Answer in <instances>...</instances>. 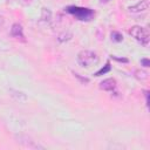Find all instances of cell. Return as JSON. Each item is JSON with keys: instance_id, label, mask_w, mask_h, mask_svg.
<instances>
[{"instance_id": "cell-12", "label": "cell", "mask_w": 150, "mask_h": 150, "mask_svg": "<svg viewBox=\"0 0 150 150\" xmlns=\"http://www.w3.org/2000/svg\"><path fill=\"white\" fill-rule=\"evenodd\" d=\"M74 75H75V77H77V79H80V80H81V81H82L83 83H84V82H86V83H87V82H89V80H88V79H86V77L83 79V77H81V76H80L79 74H76V73H75Z\"/></svg>"}, {"instance_id": "cell-8", "label": "cell", "mask_w": 150, "mask_h": 150, "mask_svg": "<svg viewBox=\"0 0 150 150\" xmlns=\"http://www.w3.org/2000/svg\"><path fill=\"white\" fill-rule=\"evenodd\" d=\"M109 70H110V63H109V62H107V64H105L103 68H101L98 71H96V73H95V76H101V75H103V74L108 73Z\"/></svg>"}, {"instance_id": "cell-13", "label": "cell", "mask_w": 150, "mask_h": 150, "mask_svg": "<svg viewBox=\"0 0 150 150\" xmlns=\"http://www.w3.org/2000/svg\"><path fill=\"white\" fill-rule=\"evenodd\" d=\"M115 60H117V61H123V62H128V60L127 59H117V57H114Z\"/></svg>"}, {"instance_id": "cell-11", "label": "cell", "mask_w": 150, "mask_h": 150, "mask_svg": "<svg viewBox=\"0 0 150 150\" xmlns=\"http://www.w3.org/2000/svg\"><path fill=\"white\" fill-rule=\"evenodd\" d=\"M141 64H142L143 67H149V66H150V61H149L148 59H142V60H141Z\"/></svg>"}, {"instance_id": "cell-10", "label": "cell", "mask_w": 150, "mask_h": 150, "mask_svg": "<svg viewBox=\"0 0 150 150\" xmlns=\"http://www.w3.org/2000/svg\"><path fill=\"white\" fill-rule=\"evenodd\" d=\"M135 74H136L135 76H136L138 80H145V79H148V74H146L145 71H143V70H136Z\"/></svg>"}, {"instance_id": "cell-4", "label": "cell", "mask_w": 150, "mask_h": 150, "mask_svg": "<svg viewBox=\"0 0 150 150\" xmlns=\"http://www.w3.org/2000/svg\"><path fill=\"white\" fill-rule=\"evenodd\" d=\"M129 12L131 13H141V12H145L149 9V0H141L139 2H137L134 6H130Z\"/></svg>"}, {"instance_id": "cell-15", "label": "cell", "mask_w": 150, "mask_h": 150, "mask_svg": "<svg viewBox=\"0 0 150 150\" xmlns=\"http://www.w3.org/2000/svg\"><path fill=\"white\" fill-rule=\"evenodd\" d=\"M105 1H109V0H101V2H105Z\"/></svg>"}, {"instance_id": "cell-6", "label": "cell", "mask_w": 150, "mask_h": 150, "mask_svg": "<svg viewBox=\"0 0 150 150\" xmlns=\"http://www.w3.org/2000/svg\"><path fill=\"white\" fill-rule=\"evenodd\" d=\"M11 34L12 36L14 38H18V39H23V32H22V27L21 25L19 23H14L11 28Z\"/></svg>"}, {"instance_id": "cell-14", "label": "cell", "mask_w": 150, "mask_h": 150, "mask_svg": "<svg viewBox=\"0 0 150 150\" xmlns=\"http://www.w3.org/2000/svg\"><path fill=\"white\" fill-rule=\"evenodd\" d=\"M4 22H5V20H4V18L0 15V26H1V25H4Z\"/></svg>"}, {"instance_id": "cell-2", "label": "cell", "mask_w": 150, "mask_h": 150, "mask_svg": "<svg viewBox=\"0 0 150 150\" xmlns=\"http://www.w3.org/2000/svg\"><path fill=\"white\" fill-rule=\"evenodd\" d=\"M66 12L73 14L80 21H90L95 16V12L90 8L77 7V6H69L66 8Z\"/></svg>"}, {"instance_id": "cell-9", "label": "cell", "mask_w": 150, "mask_h": 150, "mask_svg": "<svg viewBox=\"0 0 150 150\" xmlns=\"http://www.w3.org/2000/svg\"><path fill=\"white\" fill-rule=\"evenodd\" d=\"M111 39L114 41H116V42H120V41L123 40V35L121 33H118V32H112L111 33Z\"/></svg>"}, {"instance_id": "cell-1", "label": "cell", "mask_w": 150, "mask_h": 150, "mask_svg": "<svg viewBox=\"0 0 150 150\" xmlns=\"http://www.w3.org/2000/svg\"><path fill=\"white\" fill-rule=\"evenodd\" d=\"M77 63L84 68H90L93 66H96L100 61V57L98 55L95 53V52H91V50H81L79 54H77Z\"/></svg>"}, {"instance_id": "cell-7", "label": "cell", "mask_w": 150, "mask_h": 150, "mask_svg": "<svg viewBox=\"0 0 150 150\" xmlns=\"http://www.w3.org/2000/svg\"><path fill=\"white\" fill-rule=\"evenodd\" d=\"M9 93H11V96H12L13 98H15L16 101H19V102H23V101L27 100V95L23 94L22 91H18V90H13V89H11Z\"/></svg>"}, {"instance_id": "cell-5", "label": "cell", "mask_w": 150, "mask_h": 150, "mask_svg": "<svg viewBox=\"0 0 150 150\" xmlns=\"http://www.w3.org/2000/svg\"><path fill=\"white\" fill-rule=\"evenodd\" d=\"M100 88L105 91H112L116 89V81L115 79H105L100 83Z\"/></svg>"}, {"instance_id": "cell-3", "label": "cell", "mask_w": 150, "mask_h": 150, "mask_svg": "<svg viewBox=\"0 0 150 150\" xmlns=\"http://www.w3.org/2000/svg\"><path fill=\"white\" fill-rule=\"evenodd\" d=\"M129 34L136 40L138 41L141 45H143L144 47L149 46V41H150V34L148 28H144L142 26H132L129 29Z\"/></svg>"}]
</instances>
